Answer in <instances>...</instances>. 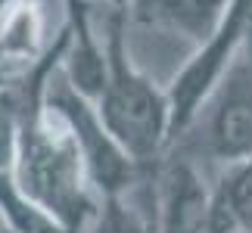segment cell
<instances>
[{
	"label": "cell",
	"mask_w": 252,
	"mask_h": 233,
	"mask_svg": "<svg viewBox=\"0 0 252 233\" xmlns=\"http://www.w3.org/2000/svg\"><path fill=\"white\" fill-rule=\"evenodd\" d=\"M69 34L72 31L65 25L56 34L53 47L37 59V65L22 81L25 118H22V137H19V159L13 177L69 233H87L100 215L103 199L91 183V174L84 168V159L69 124L44 100L53 72L63 65Z\"/></svg>",
	"instance_id": "cell-1"
},
{
	"label": "cell",
	"mask_w": 252,
	"mask_h": 233,
	"mask_svg": "<svg viewBox=\"0 0 252 233\" xmlns=\"http://www.w3.org/2000/svg\"><path fill=\"white\" fill-rule=\"evenodd\" d=\"M125 19L128 13H112L109 9V28H106V87L96 100L106 128L119 146L131 155L137 165L153 168L165 159L171 146V106L168 93L156 87L128 53L125 41Z\"/></svg>",
	"instance_id": "cell-2"
},
{
	"label": "cell",
	"mask_w": 252,
	"mask_h": 233,
	"mask_svg": "<svg viewBox=\"0 0 252 233\" xmlns=\"http://www.w3.org/2000/svg\"><path fill=\"white\" fill-rule=\"evenodd\" d=\"M171 149L209 162L240 165L252 155V19L234 62Z\"/></svg>",
	"instance_id": "cell-3"
},
{
	"label": "cell",
	"mask_w": 252,
	"mask_h": 233,
	"mask_svg": "<svg viewBox=\"0 0 252 233\" xmlns=\"http://www.w3.org/2000/svg\"><path fill=\"white\" fill-rule=\"evenodd\" d=\"M44 100H47L50 109H56L63 115L65 124H69L72 137L78 143V152L84 159V168L91 174V183H94V190L100 193V199L131 193L137 183L147 180V174L153 168H156V165H153V168H143V165H137L119 146V140H115L109 134V128H106L96 103L87 100L84 93H78L69 81H65L63 65L53 72Z\"/></svg>",
	"instance_id": "cell-4"
},
{
	"label": "cell",
	"mask_w": 252,
	"mask_h": 233,
	"mask_svg": "<svg viewBox=\"0 0 252 233\" xmlns=\"http://www.w3.org/2000/svg\"><path fill=\"white\" fill-rule=\"evenodd\" d=\"M249 19H252V0H230L221 25L212 31L209 41H202L196 47V53L181 65L178 75L171 78V84L165 87L168 106H171V146L193 124V118L206 106L212 90L224 78L227 65L234 62L240 44L246 37Z\"/></svg>",
	"instance_id": "cell-5"
},
{
	"label": "cell",
	"mask_w": 252,
	"mask_h": 233,
	"mask_svg": "<svg viewBox=\"0 0 252 233\" xmlns=\"http://www.w3.org/2000/svg\"><path fill=\"white\" fill-rule=\"evenodd\" d=\"M215 199L196 162L168 149L156 168V233H202Z\"/></svg>",
	"instance_id": "cell-6"
},
{
	"label": "cell",
	"mask_w": 252,
	"mask_h": 233,
	"mask_svg": "<svg viewBox=\"0 0 252 233\" xmlns=\"http://www.w3.org/2000/svg\"><path fill=\"white\" fill-rule=\"evenodd\" d=\"M134 3L147 19L168 25L171 31L190 37L199 47L221 25L230 0H134Z\"/></svg>",
	"instance_id": "cell-7"
},
{
	"label": "cell",
	"mask_w": 252,
	"mask_h": 233,
	"mask_svg": "<svg viewBox=\"0 0 252 233\" xmlns=\"http://www.w3.org/2000/svg\"><path fill=\"white\" fill-rule=\"evenodd\" d=\"M0 218L16 233H69L41 202L19 187L13 171H0Z\"/></svg>",
	"instance_id": "cell-8"
},
{
	"label": "cell",
	"mask_w": 252,
	"mask_h": 233,
	"mask_svg": "<svg viewBox=\"0 0 252 233\" xmlns=\"http://www.w3.org/2000/svg\"><path fill=\"white\" fill-rule=\"evenodd\" d=\"M25 118L22 81L0 90V171H13L19 159V137Z\"/></svg>",
	"instance_id": "cell-9"
},
{
	"label": "cell",
	"mask_w": 252,
	"mask_h": 233,
	"mask_svg": "<svg viewBox=\"0 0 252 233\" xmlns=\"http://www.w3.org/2000/svg\"><path fill=\"white\" fill-rule=\"evenodd\" d=\"M87 233H156V215H147L125 196H106Z\"/></svg>",
	"instance_id": "cell-10"
},
{
	"label": "cell",
	"mask_w": 252,
	"mask_h": 233,
	"mask_svg": "<svg viewBox=\"0 0 252 233\" xmlns=\"http://www.w3.org/2000/svg\"><path fill=\"white\" fill-rule=\"evenodd\" d=\"M13 3H16V0H0V19H3L9 9H13Z\"/></svg>",
	"instance_id": "cell-11"
},
{
	"label": "cell",
	"mask_w": 252,
	"mask_h": 233,
	"mask_svg": "<svg viewBox=\"0 0 252 233\" xmlns=\"http://www.w3.org/2000/svg\"><path fill=\"white\" fill-rule=\"evenodd\" d=\"M0 233H16V230H9L6 224H0Z\"/></svg>",
	"instance_id": "cell-12"
},
{
	"label": "cell",
	"mask_w": 252,
	"mask_h": 233,
	"mask_svg": "<svg viewBox=\"0 0 252 233\" xmlns=\"http://www.w3.org/2000/svg\"><path fill=\"white\" fill-rule=\"evenodd\" d=\"M237 233H252V230H246V227H240V230H237Z\"/></svg>",
	"instance_id": "cell-13"
},
{
	"label": "cell",
	"mask_w": 252,
	"mask_h": 233,
	"mask_svg": "<svg viewBox=\"0 0 252 233\" xmlns=\"http://www.w3.org/2000/svg\"><path fill=\"white\" fill-rule=\"evenodd\" d=\"M0 224H3V218H0Z\"/></svg>",
	"instance_id": "cell-14"
}]
</instances>
